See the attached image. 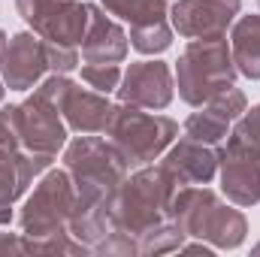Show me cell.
<instances>
[{
	"mask_svg": "<svg viewBox=\"0 0 260 257\" xmlns=\"http://www.w3.org/2000/svg\"><path fill=\"white\" fill-rule=\"evenodd\" d=\"M170 218L185 230V236L212 242L215 248H239L248 233L245 215L221 203V197L209 191L206 185L176 188L170 203Z\"/></svg>",
	"mask_w": 260,
	"mask_h": 257,
	"instance_id": "1",
	"label": "cell"
},
{
	"mask_svg": "<svg viewBox=\"0 0 260 257\" xmlns=\"http://www.w3.org/2000/svg\"><path fill=\"white\" fill-rule=\"evenodd\" d=\"M115 91L121 103L139 106V109H167L176 94L173 70L164 61H136L127 67Z\"/></svg>",
	"mask_w": 260,
	"mask_h": 257,
	"instance_id": "9",
	"label": "cell"
},
{
	"mask_svg": "<svg viewBox=\"0 0 260 257\" xmlns=\"http://www.w3.org/2000/svg\"><path fill=\"white\" fill-rule=\"evenodd\" d=\"M3 91H6V82H3V76H0V100H3Z\"/></svg>",
	"mask_w": 260,
	"mask_h": 257,
	"instance_id": "29",
	"label": "cell"
},
{
	"mask_svg": "<svg viewBox=\"0 0 260 257\" xmlns=\"http://www.w3.org/2000/svg\"><path fill=\"white\" fill-rule=\"evenodd\" d=\"M239 9L242 0H176L170 18L179 37L206 40V37H224Z\"/></svg>",
	"mask_w": 260,
	"mask_h": 257,
	"instance_id": "11",
	"label": "cell"
},
{
	"mask_svg": "<svg viewBox=\"0 0 260 257\" xmlns=\"http://www.w3.org/2000/svg\"><path fill=\"white\" fill-rule=\"evenodd\" d=\"M18 109H21V148L55 157L67 145L61 103L40 85V88H34V94Z\"/></svg>",
	"mask_w": 260,
	"mask_h": 257,
	"instance_id": "8",
	"label": "cell"
},
{
	"mask_svg": "<svg viewBox=\"0 0 260 257\" xmlns=\"http://www.w3.org/2000/svg\"><path fill=\"white\" fill-rule=\"evenodd\" d=\"M61 115L76 133H106L115 118V106L100 91H85L73 82L61 103Z\"/></svg>",
	"mask_w": 260,
	"mask_h": 257,
	"instance_id": "16",
	"label": "cell"
},
{
	"mask_svg": "<svg viewBox=\"0 0 260 257\" xmlns=\"http://www.w3.org/2000/svg\"><path fill=\"white\" fill-rule=\"evenodd\" d=\"M257 6H260V0H257Z\"/></svg>",
	"mask_w": 260,
	"mask_h": 257,
	"instance_id": "31",
	"label": "cell"
},
{
	"mask_svg": "<svg viewBox=\"0 0 260 257\" xmlns=\"http://www.w3.org/2000/svg\"><path fill=\"white\" fill-rule=\"evenodd\" d=\"M100 6L109 15H118L121 21H130V27L167 18V0H100Z\"/></svg>",
	"mask_w": 260,
	"mask_h": 257,
	"instance_id": "19",
	"label": "cell"
},
{
	"mask_svg": "<svg viewBox=\"0 0 260 257\" xmlns=\"http://www.w3.org/2000/svg\"><path fill=\"white\" fill-rule=\"evenodd\" d=\"M76 206V185L73 176L67 170H49L43 176V182L34 188L27 197L18 224L24 236H55V233H67L70 227V215Z\"/></svg>",
	"mask_w": 260,
	"mask_h": 257,
	"instance_id": "7",
	"label": "cell"
},
{
	"mask_svg": "<svg viewBox=\"0 0 260 257\" xmlns=\"http://www.w3.org/2000/svg\"><path fill=\"white\" fill-rule=\"evenodd\" d=\"M173 194H176V182L164 173V167L145 164L130 179L124 176L118 191L112 194V215L124 233L139 239L145 230L170 218Z\"/></svg>",
	"mask_w": 260,
	"mask_h": 257,
	"instance_id": "3",
	"label": "cell"
},
{
	"mask_svg": "<svg viewBox=\"0 0 260 257\" xmlns=\"http://www.w3.org/2000/svg\"><path fill=\"white\" fill-rule=\"evenodd\" d=\"M0 254H24V233H0Z\"/></svg>",
	"mask_w": 260,
	"mask_h": 257,
	"instance_id": "26",
	"label": "cell"
},
{
	"mask_svg": "<svg viewBox=\"0 0 260 257\" xmlns=\"http://www.w3.org/2000/svg\"><path fill=\"white\" fill-rule=\"evenodd\" d=\"M0 145L3 148H21V109L18 106L0 109Z\"/></svg>",
	"mask_w": 260,
	"mask_h": 257,
	"instance_id": "24",
	"label": "cell"
},
{
	"mask_svg": "<svg viewBox=\"0 0 260 257\" xmlns=\"http://www.w3.org/2000/svg\"><path fill=\"white\" fill-rule=\"evenodd\" d=\"M106 133L130 170V167H145L154 157H160L179 136V124L167 115H148L139 106L118 103L115 118Z\"/></svg>",
	"mask_w": 260,
	"mask_h": 257,
	"instance_id": "6",
	"label": "cell"
},
{
	"mask_svg": "<svg viewBox=\"0 0 260 257\" xmlns=\"http://www.w3.org/2000/svg\"><path fill=\"white\" fill-rule=\"evenodd\" d=\"M121 67L118 64H88L82 67V79L94 88V91H100V94H109V91H115L118 85H121Z\"/></svg>",
	"mask_w": 260,
	"mask_h": 257,
	"instance_id": "22",
	"label": "cell"
},
{
	"mask_svg": "<svg viewBox=\"0 0 260 257\" xmlns=\"http://www.w3.org/2000/svg\"><path fill=\"white\" fill-rule=\"evenodd\" d=\"M6 40H9V37H6V34L0 30V52H3V46H6Z\"/></svg>",
	"mask_w": 260,
	"mask_h": 257,
	"instance_id": "28",
	"label": "cell"
},
{
	"mask_svg": "<svg viewBox=\"0 0 260 257\" xmlns=\"http://www.w3.org/2000/svg\"><path fill=\"white\" fill-rule=\"evenodd\" d=\"M221 191L236 206L260 203V103L245 109L227 133V145L218 148Z\"/></svg>",
	"mask_w": 260,
	"mask_h": 257,
	"instance_id": "2",
	"label": "cell"
},
{
	"mask_svg": "<svg viewBox=\"0 0 260 257\" xmlns=\"http://www.w3.org/2000/svg\"><path fill=\"white\" fill-rule=\"evenodd\" d=\"M160 167L176 182V188L209 185L218 173V145H206V142L182 136L176 145L167 148V157Z\"/></svg>",
	"mask_w": 260,
	"mask_h": 257,
	"instance_id": "14",
	"label": "cell"
},
{
	"mask_svg": "<svg viewBox=\"0 0 260 257\" xmlns=\"http://www.w3.org/2000/svg\"><path fill=\"white\" fill-rule=\"evenodd\" d=\"M179 251H188V254H212V248H209V245H203V239H200V242H194V245H182V248H179Z\"/></svg>",
	"mask_w": 260,
	"mask_h": 257,
	"instance_id": "27",
	"label": "cell"
},
{
	"mask_svg": "<svg viewBox=\"0 0 260 257\" xmlns=\"http://www.w3.org/2000/svg\"><path fill=\"white\" fill-rule=\"evenodd\" d=\"M46 58H49V70H55V73H73L79 67L76 46H61V43L46 40Z\"/></svg>",
	"mask_w": 260,
	"mask_h": 257,
	"instance_id": "25",
	"label": "cell"
},
{
	"mask_svg": "<svg viewBox=\"0 0 260 257\" xmlns=\"http://www.w3.org/2000/svg\"><path fill=\"white\" fill-rule=\"evenodd\" d=\"M236 64L227 37H206L191 40L176 64L179 97L188 106H203L224 88L236 82Z\"/></svg>",
	"mask_w": 260,
	"mask_h": 257,
	"instance_id": "4",
	"label": "cell"
},
{
	"mask_svg": "<svg viewBox=\"0 0 260 257\" xmlns=\"http://www.w3.org/2000/svg\"><path fill=\"white\" fill-rule=\"evenodd\" d=\"M82 58L88 64H121L127 58V34L115 24L103 6L91 3V24L82 40Z\"/></svg>",
	"mask_w": 260,
	"mask_h": 257,
	"instance_id": "15",
	"label": "cell"
},
{
	"mask_svg": "<svg viewBox=\"0 0 260 257\" xmlns=\"http://www.w3.org/2000/svg\"><path fill=\"white\" fill-rule=\"evenodd\" d=\"M49 70L46 58V40L40 34H15L6 40L0 52V76L6 88L12 91H27L43 82V73Z\"/></svg>",
	"mask_w": 260,
	"mask_h": 257,
	"instance_id": "10",
	"label": "cell"
},
{
	"mask_svg": "<svg viewBox=\"0 0 260 257\" xmlns=\"http://www.w3.org/2000/svg\"><path fill=\"white\" fill-rule=\"evenodd\" d=\"M64 3H70V0H15V9H18V15L37 30L52 12H58Z\"/></svg>",
	"mask_w": 260,
	"mask_h": 257,
	"instance_id": "23",
	"label": "cell"
},
{
	"mask_svg": "<svg viewBox=\"0 0 260 257\" xmlns=\"http://www.w3.org/2000/svg\"><path fill=\"white\" fill-rule=\"evenodd\" d=\"M185 230L173 221V218H167V221H160L157 227H151V230H145L139 239H136V248H139V254H167V251H179L182 245H185Z\"/></svg>",
	"mask_w": 260,
	"mask_h": 257,
	"instance_id": "20",
	"label": "cell"
},
{
	"mask_svg": "<svg viewBox=\"0 0 260 257\" xmlns=\"http://www.w3.org/2000/svg\"><path fill=\"white\" fill-rule=\"evenodd\" d=\"M251 254H260V242L254 245V248H251Z\"/></svg>",
	"mask_w": 260,
	"mask_h": 257,
	"instance_id": "30",
	"label": "cell"
},
{
	"mask_svg": "<svg viewBox=\"0 0 260 257\" xmlns=\"http://www.w3.org/2000/svg\"><path fill=\"white\" fill-rule=\"evenodd\" d=\"M64 167L73 176L79 200H112L127 176V164L118 148L97 133H82L67 145Z\"/></svg>",
	"mask_w": 260,
	"mask_h": 257,
	"instance_id": "5",
	"label": "cell"
},
{
	"mask_svg": "<svg viewBox=\"0 0 260 257\" xmlns=\"http://www.w3.org/2000/svg\"><path fill=\"white\" fill-rule=\"evenodd\" d=\"M130 46L142 55H160L173 46V30L164 21H151V24H136L130 27Z\"/></svg>",
	"mask_w": 260,
	"mask_h": 257,
	"instance_id": "21",
	"label": "cell"
},
{
	"mask_svg": "<svg viewBox=\"0 0 260 257\" xmlns=\"http://www.w3.org/2000/svg\"><path fill=\"white\" fill-rule=\"evenodd\" d=\"M197 109L200 112H194L185 121V136L197 139V142H206V145H218L230 133L233 121L248 109V100L236 85H230V88H224L221 94H215L209 103H203Z\"/></svg>",
	"mask_w": 260,
	"mask_h": 257,
	"instance_id": "12",
	"label": "cell"
},
{
	"mask_svg": "<svg viewBox=\"0 0 260 257\" xmlns=\"http://www.w3.org/2000/svg\"><path fill=\"white\" fill-rule=\"evenodd\" d=\"M230 52L236 70L257 82L260 79V15H242L230 30Z\"/></svg>",
	"mask_w": 260,
	"mask_h": 257,
	"instance_id": "18",
	"label": "cell"
},
{
	"mask_svg": "<svg viewBox=\"0 0 260 257\" xmlns=\"http://www.w3.org/2000/svg\"><path fill=\"white\" fill-rule=\"evenodd\" d=\"M49 164H52V154L0 145V224L12 221V203L30 188L37 173L49 170Z\"/></svg>",
	"mask_w": 260,
	"mask_h": 257,
	"instance_id": "13",
	"label": "cell"
},
{
	"mask_svg": "<svg viewBox=\"0 0 260 257\" xmlns=\"http://www.w3.org/2000/svg\"><path fill=\"white\" fill-rule=\"evenodd\" d=\"M91 24V3H79L70 0L58 12H52L34 34H40L49 43H61V46H82L85 34Z\"/></svg>",
	"mask_w": 260,
	"mask_h": 257,
	"instance_id": "17",
	"label": "cell"
}]
</instances>
